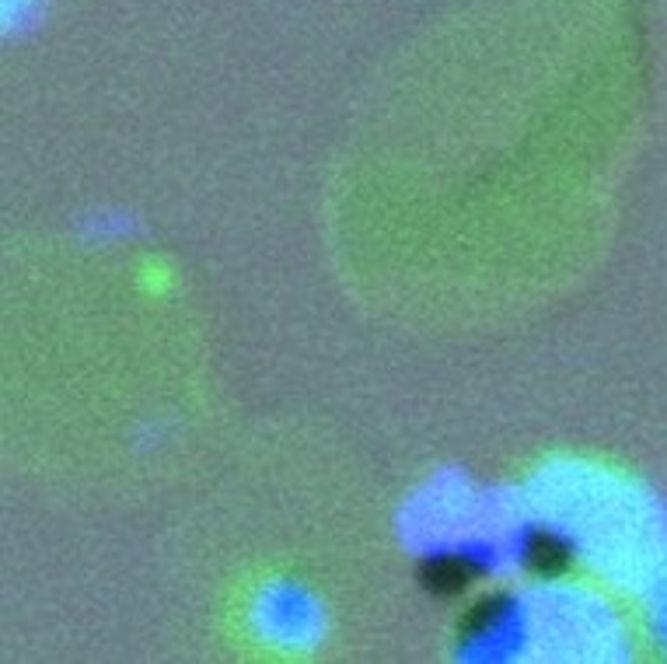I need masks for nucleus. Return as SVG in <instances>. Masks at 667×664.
I'll return each mask as SVG.
<instances>
[{
	"label": "nucleus",
	"instance_id": "1",
	"mask_svg": "<svg viewBox=\"0 0 667 664\" xmlns=\"http://www.w3.org/2000/svg\"><path fill=\"white\" fill-rule=\"evenodd\" d=\"M430 584H434L437 591H458L461 584H465V570H461L454 560L437 563V567L430 570Z\"/></svg>",
	"mask_w": 667,
	"mask_h": 664
},
{
	"label": "nucleus",
	"instance_id": "2",
	"mask_svg": "<svg viewBox=\"0 0 667 664\" xmlns=\"http://www.w3.org/2000/svg\"><path fill=\"white\" fill-rule=\"evenodd\" d=\"M559 556H563V549H559V546H552V542H538V549H535V563H538V567L556 570L559 563H563Z\"/></svg>",
	"mask_w": 667,
	"mask_h": 664
}]
</instances>
